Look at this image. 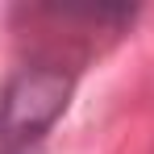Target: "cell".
<instances>
[{"mask_svg":"<svg viewBox=\"0 0 154 154\" xmlns=\"http://www.w3.org/2000/svg\"><path fill=\"white\" fill-rule=\"evenodd\" d=\"M75 79L50 63L21 67L0 92V154H25L67 112Z\"/></svg>","mask_w":154,"mask_h":154,"instance_id":"1","label":"cell"}]
</instances>
